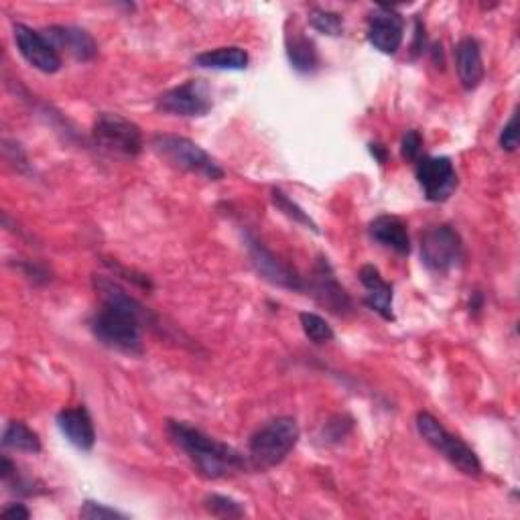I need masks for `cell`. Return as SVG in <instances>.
Instances as JSON below:
<instances>
[{"mask_svg": "<svg viewBox=\"0 0 520 520\" xmlns=\"http://www.w3.org/2000/svg\"><path fill=\"white\" fill-rule=\"evenodd\" d=\"M94 287L102 299L90 319L94 338L116 352L143 354V328L151 319L149 311L108 277H94Z\"/></svg>", "mask_w": 520, "mask_h": 520, "instance_id": "6da1fadb", "label": "cell"}, {"mask_svg": "<svg viewBox=\"0 0 520 520\" xmlns=\"http://www.w3.org/2000/svg\"><path fill=\"white\" fill-rule=\"evenodd\" d=\"M167 433L191 460L195 470L208 480L230 478L250 466L240 451L183 421H167Z\"/></svg>", "mask_w": 520, "mask_h": 520, "instance_id": "7a4b0ae2", "label": "cell"}, {"mask_svg": "<svg viewBox=\"0 0 520 520\" xmlns=\"http://www.w3.org/2000/svg\"><path fill=\"white\" fill-rule=\"evenodd\" d=\"M301 437L293 417H277L265 423L248 441V462L254 470H269L287 460Z\"/></svg>", "mask_w": 520, "mask_h": 520, "instance_id": "3957f363", "label": "cell"}, {"mask_svg": "<svg viewBox=\"0 0 520 520\" xmlns=\"http://www.w3.org/2000/svg\"><path fill=\"white\" fill-rule=\"evenodd\" d=\"M153 151L173 169L204 177L208 181H220L224 177V169L218 161L206 153L200 145L177 135H155L151 141Z\"/></svg>", "mask_w": 520, "mask_h": 520, "instance_id": "277c9868", "label": "cell"}, {"mask_svg": "<svg viewBox=\"0 0 520 520\" xmlns=\"http://www.w3.org/2000/svg\"><path fill=\"white\" fill-rule=\"evenodd\" d=\"M417 431L437 453H441L443 458L462 474L472 478L482 476V464L476 451L464 439L451 435L431 413L417 415Z\"/></svg>", "mask_w": 520, "mask_h": 520, "instance_id": "5b68a950", "label": "cell"}, {"mask_svg": "<svg viewBox=\"0 0 520 520\" xmlns=\"http://www.w3.org/2000/svg\"><path fill=\"white\" fill-rule=\"evenodd\" d=\"M92 137L102 151L112 155L137 157L143 151L141 128L116 112H100L96 116Z\"/></svg>", "mask_w": 520, "mask_h": 520, "instance_id": "8992f818", "label": "cell"}, {"mask_svg": "<svg viewBox=\"0 0 520 520\" xmlns=\"http://www.w3.org/2000/svg\"><path fill=\"white\" fill-rule=\"evenodd\" d=\"M423 265L435 275H447L464 263V242L451 226L441 224L421 234Z\"/></svg>", "mask_w": 520, "mask_h": 520, "instance_id": "52a82bcc", "label": "cell"}, {"mask_svg": "<svg viewBox=\"0 0 520 520\" xmlns=\"http://www.w3.org/2000/svg\"><path fill=\"white\" fill-rule=\"evenodd\" d=\"M157 110L171 116L195 118L206 116L212 110V94L204 80H189L163 92L157 98Z\"/></svg>", "mask_w": 520, "mask_h": 520, "instance_id": "ba28073f", "label": "cell"}, {"mask_svg": "<svg viewBox=\"0 0 520 520\" xmlns=\"http://www.w3.org/2000/svg\"><path fill=\"white\" fill-rule=\"evenodd\" d=\"M415 175L429 202H445L458 189V173L447 157H421L415 161Z\"/></svg>", "mask_w": 520, "mask_h": 520, "instance_id": "9c48e42d", "label": "cell"}, {"mask_svg": "<svg viewBox=\"0 0 520 520\" xmlns=\"http://www.w3.org/2000/svg\"><path fill=\"white\" fill-rule=\"evenodd\" d=\"M246 248H248V256H250V263H252L254 271L265 281H269L277 287H283V289H291V291L305 289L301 277L252 234H246Z\"/></svg>", "mask_w": 520, "mask_h": 520, "instance_id": "30bf717a", "label": "cell"}, {"mask_svg": "<svg viewBox=\"0 0 520 520\" xmlns=\"http://www.w3.org/2000/svg\"><path fill=\"white\" fill-rule=\"evenodd\" d=\"M309 289L319 305L328 307L336 315H350L354 311L352 297L346 293V289L336 279V273L325 256L317 258Z\"/></svg>", "mask_w": 520, "mask_h": 520, "instance_id": "8fae6325", "label": "cell"}, {"mask_svg": "<svg viewBox=\"0 0 520 520\" xmlns=\"http://www.w3.org/2000/svg\"><path fill=\"white\" fill-rule=\"evenodd\" d=\"M15 43L19 53L43 74H55L61 70V55L47 41L41 31H35L27 25H15Z\"/></svg>", "mask_w": 520, "mask_h": 520, "instance_id": "7c38bea8", "label": "cell"}, {"mask_svg": "<svg viewBox=\"0 0 520 520\" xmlns=\"http://www.w3.org/2000/svg\"><path fill=\"white\" fill-rule=\"evenodd\" d=\"M405 37V23L393 9L380 7L368 21V41L374 49L386 55H395Z\"/></svg>", "mask_w": 520, "mask_h": 520, "instance_id": "4fadbf2b", "label": "cell"}, {"mask_svg": "<svg viewBox=\"0 0 520 520\" xmlns=\"http://www.w3.org/2000/svg\"><path fill=\"white\" fill-rule=\"evenodd\" d=\"M41 33L57 49V53L65 51L78 61H92L98 55V45L86 29L72 25H53L43 29Z\"/></svg>", "mask_w": 520, "mask_h": 520, "instance_id": "5bb4252c", "label": "cell"}, {"mask_svg": "<svg viewBox=\"0 0 520 520\" xmlns=\"http://www.w3.org/2000/svg\"><path fill=\"white\" fill-rule=\"evenodd\" d=\"M57 427L76 449L92 451L96 443V429L86 407L63 409L57 415Z\"/></svg>", "mask_w": 520, "mask_h": 520, "instance_id": "9a60e30c", "label": "cell"}, {"mask_svg": "<svg viewBox=\"0 0 520 520\" xmlns=\"http://www.w3.org/2000/svg\"><path fill=\"white\" fill-rule=\"evenodd\" d=\"M360 283L364 285L366 289V305L376 311L382 319L386 321H395V313H393V287H390L380 271L372 265H364L360 269Z\"/></svg>", "mask_w": 520, "mask_h": 520, "instance_id": "2e32d148", "label": "cell"}, {"mask_svg": "<svg viewBox=\"0 0 520 520\" xmlns=\"http://www.w3.org/2000/svg\"><path fill=\"white\" fill-rule=\"evenodd\" d=\"M455 70L464 90H476L484 80V61L476 39L466 37L455 45Z\"/></svg>", "mask_w": 520, "mask_h": 520, "instance_id": "e0dca14e", "label": "cell"}, {"mask_svg": "<svg viewBox=\"0 0 520 520\" xmlns=\"http://www.w3.org/2000/svg\"><path fill=\"white\" fill-rule=\"evenodd\" d=\"M370 236L390 248L395 250L397 254H409L411 252V238L407 232V226L403 220L395 218V216H378L372 224H370Z\"/></svg>", "mask_w": 520, "mask_h": 520, "instance_id": "ac0fdd59", "label": "cell"}, {"mask_svg": "<svg viewBox=\"0 0 520 520\" xmlns=\"http://www.w3.org/2000/svg\"><path fill=\"white\" fill-rule=\"evenodd\" d=\"M248 53L242 47H218L195 57V65L218 72H242L248 68Z\"/></svg>", "mask_w": 520, "mask_h": 520, "instance_id": "d6986e66", "label": "cell"}, {"mask_svg": "<svg viewBox=\"0 0 520 520\" xmlns=\"http://www.w3.org/2000/svg\"><path fill=\"white\" fill-rule=\"evenodd\" d=\"M287 55L291 65L299 74H311L317 70L319 55L315 43L305 35H301L299 31L287 37Z\"/></svg>", "mask_w": 520, "mask_h": 520, "instance_id": "ffe728a7", "label": "cell"}, {"mask_svg": "<svg viewBox=\"0 0 520 520\" xmlns=\"http://www.w3.org/2000/svg\"><path fill=\"white\" fill-rule=\"evenodd\" d=\"M3 445L15 451L23 453H39L41 451V439L39 435L25 425L23 421H11L3 433Z\"/></svg>", "mask_w": 520, "mask_h": 520, "instance_id": "44dd1931", "label": "cell"}, {"mask_svg": "<svg viewBox=\"0 0 520 520\" xmlns=\"http://www.w3.org/2000/svg\"><path fill=\"white\" fill-rule=\"evenodd\" d=\"M301 319V328L305 332V336L313 342V344H328L336 338L332 325L325 321L323 317H319L317 313H309V311H303L299 315Z\"/></svg>", "mask_w": 520, "mask_h": 520, "instance_id": "7402d4cb", "label": "cell"}, {"mask_svg": "<svg viewBox=\"0 0 520 520\" xmlns=\"http://www.w3.org/2000/svg\"><path fill=\"white\" fill-rule=\"evenodd\" d=\"M309 25L323 33V35H342V29H344V21L338 13H332V11H325V9H313L309 13Z\"/></svg>", "mask_w": 520, "mask_h": 520, "instance_id": "603a6c76", "label": "cell"}, {"mask_svg": "<svg viewBox=\"0 0 520 520\" xmlns=\"http://www.w3.org/2000/svg\"><path fill=\"white\" fill-rule=\"evenodd\" d=\"M206 508L218 518H240V516H244V506L240 502H236L234 498H228V496H220V494L208 496Z\"/></svg>", "mask_w": 520, "mask_h": 520, "instance_id": "cb8c5ba5", "label": "cell"}, {"mask_svg": "<svg viewBox=\"0 0 520 520\" xmlns=\"http://www.w3.org/2000/svg\"><path fill=\"white\" fill-rule=\"evenodd\" d=\"M273 204H275L281 212H285L291 220H295V222H299V224L311 228L313 232H317V224H315L295 202H291V200L287 198V193H283L281 189H273Z\"/></svg>", "mask_w": 520, "mask_h": 520, "instance_id": "d4e9b609", "label": "cell"}, {"mask_svg": "<svg viewBox=\"0 0 520 520\" xmlns=\"http://www.w3.org/2000/svg\"><path fill=\"white\" fill-rule=\"evenodd\" d=\"M80 518L86 520H124L126 514L118 512L116 508H110L102 502H94V500H86L84 506L80 508Z\"/></svg>", "mask_w": 520, "mask_h": 520, "instance_id": "484cf974", "label": "cell"}, {"mask_svg": "<svg viewBox=\"0 0 520 520\" xmlns=\"http://www.w3.org/2000/svg\"><path fill=\"white\" fill-rule=\"evenodd\" d=\"M421 147H423V139L419 135V130H409V133L403 137L401 143V153L407 161H417L421 159Z\"/></svg>", "mask_w": 520, "mask_h": 520, "instance_id": "4316f807", "label": "cell"}, {"mask_svg": "<svg viewBox=\"0 0 520 520\" xmlns=\"http://www.w3.org/2000/svg\"><path fill=\"white\" fill-rule=\"evenodd\" d=\"M500 147L506 153H514L518 149V130H516V114L508 120V124L502 128L500 135Z\"/></svg>", "mask_w": 520, "mask_h": 520, "instance_id": "83f0119b", "label": "cell"}, {"mask_svg": "<svg viewBox=\"0 0 520 520\" xmlns=\"http://www.w3.org/2000/svg\"><path fill=\"white\" fill-rule=\"evenodd\" d=\"M3 516H5V518H21V520H27V518H31V512H29V508H27L25 504H11V506H7V508L3 510Z\"/></svg>", "mask_w": 520, "mask_h": 520, "instance_id": "f1b7e54d", "label": "cell"}, {"mask_svg": "<svg viewBox=\"0 0 520 520\" xmlns=\"http://www.w3.org/2000/svg\"><path fill=\"white\" fill-rule=\"evenodd\" d=\"M370 153L378 159V163H386V149L382 145H370Z\"/></svg>", "mask_w": 520, "mask_h": 520, "instance_id": "f546056e", "label": "cell"}]
</instances>
